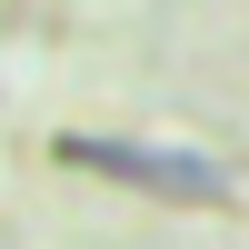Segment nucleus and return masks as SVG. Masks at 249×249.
I'll use <instances>...</instances> for the list:
<instances>
[{"mask_svg":"<svg viewBox=\"0 0 249 249\" xmlns=\"http://www.w3.org/2000/svg\"><path fill=\"white\" fill-rule=\"evenodd\" d=\"M60 160L100 170V179H130V190H160V199H219V160L179 150V140H90V130H70Z\"/></svg>","mask_w":249,"mask_h":249,"instance_id":"obj_1","label":"nucleus"}]
</instances>
